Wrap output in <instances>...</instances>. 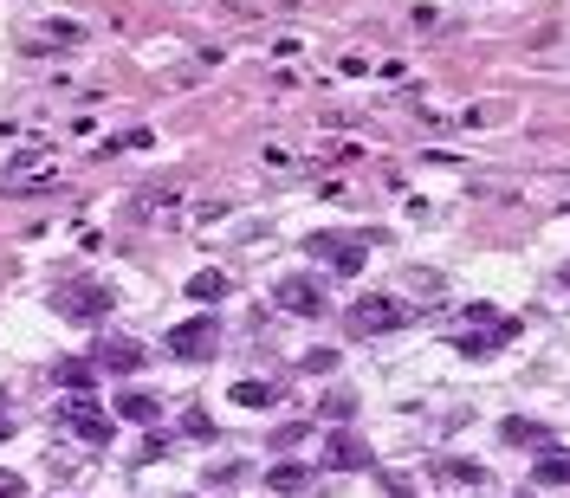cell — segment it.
I'll return each mask as SVG.
<instances>
[{
    "mask_svg": "<svg viewBox=\"0 0 570 498\" xmlns=\"http://www.w3.org/2000/svg\"><path fill=\"white\" fill-rule=\"evenodd\" d=\"M350 337H383V330H402L409 324V304L402 298H389V292H363L357 304H350Z\"/></svg>",
    "mask_w": 570,
    "mask_h": 498,
    "instance_id": "6da1fadb",
    "label": "cell"
},
{
    "mask_svg": "<svg viewBox=\"0 0 570 498\" xmlns=\"http://www.w3.org/2000/svg\"><path fill=\"white\" fill-rule=\"evenodd\" d=\"M214 350H221V324H214V317H188V324L169 330V356L175 363H208Z\"/></svg>",
    "mask_w": 570,
    "mask_h": 498,
    "instance_id": "7a4b0ae2",
    "label": "cell"
},
{
    "mask_svg": "<svg viewBox=\"0 0 570 498\" xmlns=\"http://www.w3.org/2000/svg\"><path fill=\"white\" fill-rule=\"evenodd\" d=\"M512 337H519V317H499V324H467V330L454 337V350L467 356V363H486V356H499Z\"/></svg>",
    "mask_w": 570,
    "mask_h": 498,
    "instance_id": "3957f363",
    "label": "cell"
},
{
    "mask_svg": "<svg viewBox=\"0 0 570 498\" xmlns=\"http://www.w3.org/2000/svg\"><path fill=\"white\" fill-rule=\"evenodd\" d=\"M305 246H311V259H324V266L344 272V279H350V272H363V259H370V246L350 240V233H311Z\"/></svg>",
    "mask_w": 570,
    "mask_h": 498,
    "instance_id": "277c9868",
    "label": "cell"
},
{
    "mask_svg": "<svg viewBox=\"0 0 570 498\" xmlns=\"http://www.w3.org/2000/svg\"><path fill=\"white\" fill-rule=\"evenodd\" d=\"M318 466H324V473H370V466H376V453L363 447L357 434H344V427H331V440H324Z\"/></svg>",
    "mask_w": 570,
    "mask_h": 498,
    "instance_id": "5b68a950",
    "label": "cell"
},
{
    "mask_svg": "<svg viewBox=\"0 0 570 498\" xmlns=\"http://www.w3.org/2000/svg\"><path fill=\"white\" fill-rule=\"evenodd\" d=\"M65 427H72L85 447H104V440H111V414H104L91 395H72V401H65Z\"/></svg>",
    "mask_w": 570,
    "mask_h": 498,
    "instance_id": "8992f818",
    "label": "cell"
},
{
    "mask_svg": "<svg viewBox=\"0 0 570 498\" xmlns=\"http://www.w3.org/2000/svg\"><path fill=\"white\" fill-rule=\"evenodd\" d=\"M273 304H279V311H292V317H324V311H331V298L318 292V279H279Z\"/></svg>",
    "mask_w": 570,
    "mask_h": 498,
    "instance_id": "52a82bcc",
    "label": "cell"
},
{
    "mask_svg": "<svg viewBox=\"0 0 570 498\" xmlns=\"http://www.w3.org/2000/svg\"><path fill=\"white\" fill-rule=\"evenodd\" d=\"M111 292H104V285H78V292H65L59 298V311L65 317H78V324H98V317H111Z\"/></svg>",
    "mask_w": 570,
    "mask_h": 498,
    "instance_id": "ba28073f",
    "label": "cell"
},
{
    "mask_svg": "<svg viewBox=\"0 0 570 498\" xmlns=\"http://www.w3.org/2000/svg\"><path fill=\"white\" fill-rule=\"evenodd\" d=\"M78 39H85L78 20H46L33 39H26V52H65V46H78Z\"/></svg>",
    "mask_w": 570,
    "mask_h": 498,
    "instance_id": "9c48e42d",
    "label": "cell"
},
{
    "mask_svg": "<svg viewBox=\"0 0 570 498\" xmlns=\"http://www.w3.org/2000/svg\"><path fill=\"white\" fill-rule=\"evenodd\" d=\"M499 440H506V447H551V427L525 421V414H506V421H499Z\"/></svg>",
    "mask_w": 570,
    "mask_h": 498,
    "instance_id": "30bf717a",
    "label": "cell"
},
{
    "mask_svg": "<svg viewBox=\"0 0 570 498\" xmlns=\"http://www.w3.org/2000/svg\"><path fill=\"white\" fill-rule=\"evenodd\" d=\"M156 414H162V401L149 395V389H124V395H117V421H130V427H156Z\"/></svg>",
    "mask_w": 570,
    "mask_h": 498,
    "instance_id": "8fae6325",
    "label": "cell"
},
{
    "mask_svg": "<svg viewBox=\"0 0 570 498\" xmlns=\"http://www.w3.org/2000/svg\"><path fill=\"white\" fill-rule=\"evenodd\" d=\"M266 492H273V498H305V492H311V466L279 460L273 473H266Z\"/></svg>",
    "mask_w": 570,
    "mask_h": 498,
    "instance_id": "7c38bea8",
    "label": "cell"
},
{
    "mask_svg": "<svg viewBox=\"0 0 570 498\" xmlns=\"http://www.w3.org/2000/svg\"><path fill=\"white\" fill-rule=\"evenodd\" d=\"M532 479L538 486H570V447H545L532 460Z\"/></svg>",
    "mask_w": 570,
    "mask_h": 498,
    "instance_id": "4fadbf2b",
    "label": "cell"
},
{
    "mask_svg": "<svg viewBox=\"0 0 570 498\" xmlns=\"http://www.w3.org/2000/svg\"><path fill=\"white\" fill-rule=\"evenodd\" d=\"M52 376H59L72 395H91V389H98V363H85V356H65V363L52 369Z\"/></svg>",
    "mask_w": 570,
    "mask_h": 498,
    "instance_id": "5bb4252c",
    "label": "cell"
},
{
    "mask_svg": "<svg viewBox=\"0 0 570 498\" xmlns=\"http://www.w3.org/2000/svg\"><path fill=\"white\" fill-rule=\"evenodd\" d=\"M182 292H188V298H195V304H221V298H227V272H214V266H201V272H195V279H188V285H182Z\"/></svg>",
    "mask_w": 570,
    "mask_h": 498,
    "instance_id": "9a60e30c",
    "label": "cell"
},
{
    "mask_svg": "<svg viewBox=\"0 0 570 498\" xmlns=\"http://www.w3.org/2000/svg\"><path fill=\"white\" fill-rule=\"evenodd\" d=\"M98 363H104V369H117V376H137V369H143V350H137V343H104Z\"/></svg>",
    "mask_w": 570,
    "mask_h": 498,
    "instance_id": "2e32d148",
    "label": "cell"
},
{
    "mask_svg": "<svg viewBox=\"0 0 570 498\" xmlns=\"http://www.w3.org/2000/svg\"><path fill=\"white\" fill-rule=\"evenodd\" d=\"M234 401H240V408H273L279 389H273V382H260V376H247V382H234Z\"/></svg>",
    "mask_w": 570,
    "mask_h": 498,
    "instance_id": "e0dca14e",
    "label": "cell"
},
{
    "mask_svg": "<svg viewBox=\"0 0 570 498\" xmlns=\"http://www.w3.org/2000/svg\"><path fill=\"white\" fill-rule=\"evenodd\" d=\"M434 473L454 479V486H486V466H473V460H434Z\"/></svg>",
    "mask_w": 570,
    "mask_h": 498,
    "instance_id": "ac0fdd59",
    "label": "cell"
},
{
    "mask_svg": "<svg viewBox=\"0 0 570 498\" xmlns=\"http://www.w3.org/2000/svg\"><path fill=\"white\" fill-rule=\"evenodd\" d=\"M318 414H324V421H337V427H344V421H350V414H357V395H344V389H331V395H324V401H318Z\"/></svg>",
    "mask_w": 570,
    "mask_h": 498,
    "instance_id": "d6986e66",
    "label": "cell"
},
{
    "mask_svg": "<svg viewBox=\"0 0 570 498\" xmlns=\"http://www.w3.org/2000/svg\"><path fill=\"white\" fill-rule=\"evenodd\" d=\"M182 434H195V440H214V421H208L201 408H188V414H182Z\"/></svg>",
    "mask_w": 570,
    "mask_h": 498,
    "instance_id": "ffe728a7",
    "label": "cell"
},
{
    "mask_svg": "<svg viewBox=\"0 0 570 498\" xmlns=\"http://www.w3.org/2000/svg\"><path fill=\"white\" fill-rule=\"evenodd\" d=\"M0 498H26V479L7 473V466H0Z\"/></svg>",
    "mask_w": 570,
    "mask_h": 498,
    "instance_id": "44dd1931",
    "label": "cell"
},
{
    "mask_svg": "<svg viewBox=\"0 0 570 498\" xmlns=\"http://www.w3.org/2000/svg\"><path fill=\"white\" fill-rule=\"evenodd\" d=\"M7 434H13V401L0 395V440H7Z\"/></svg>",
    "mask_w": 570,
    "mask_h": 498,
    "instance_id": "7402d4cb",
    "label": "cell"
}]
</instances>
